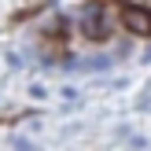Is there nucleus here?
<instances>
[{
  "instance_id": "obj_4",
  "label": "nucleus",
  "mask_w": 151,
  "mask_h": 151,
  "mask_svg": "<svg viewBox=\"0 0 151 151\" xmlns=\"http://www.w3.org/2000/svg\"><path fill=\"white\" fill-rule=\"evenodd\" d=\"M15 151H33V144H29L26 137H19V140H15Z\"/></svg>"
},
{
  "instance_id": "obj_2",
  "label": "nucleus",
  "mask_w": 151,
  "mask_h": 151,
  "mask_svg": "<svg viewBox=\"0 0 151 151\" xmlns=\"http://www.w3.org/2000/svg\"><path fill=\"white\" fill-rule=\"evenodd\" d=\"M122 19H125V26H129L133 33H140V37L151 33V11H144V7H129Z\"/></svg>"
},
{
  "instance_id": "obj_1",
  "label": "nucleus",
  "mask_w": 151,
  "mask_h": 151,
  "mask_svg": "<svg viewBox=\"0 0 151 151\" xmlns=\"http://www.w3.org/2000/svg\"><path fill=\"white\" fill-rule=\"evenodd\" d=\"M111 19H107V11L103 7H85L81 11V29H85V37H92V41H103V37L111 33Z\"/></svg>"
},
{
  "instance_id": "obj_3",
  "label": "nucleus",
  "mask_w": 151,
  "mask_h": 151,
  "mask_svg": "<svg viewBox=\"0 0 151 151\" xmlns=\"http://www.w3.org/2000/svg\"><path fill=\"white\" fill-rule=\"evenodd\" d=\"M107 66H111L107 55H96V59H88V63H81V70H107Z\"/></svg>"
}]
</instances>
